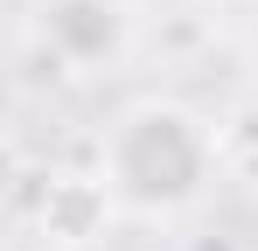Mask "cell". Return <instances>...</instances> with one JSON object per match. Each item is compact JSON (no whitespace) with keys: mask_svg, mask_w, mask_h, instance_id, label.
<instances>
[{"mask_svg":"<svg viewBox=\"0 0 258 251\" xmlns=\"http://www.w3.org/2000/svg\"><path fill=\"white\" fill-rule=\"evenodd\" d=\"M14 181H28V174H21V140L0 133V196H14Z\"/></svg>","mask_w":258,"mask_h":251,"instance_id":"obj_5","label":"cell"},{"mask_svg":"<svg viewBox=\"0 0 258 251\" xmlns=\"http://www.w3.org/2000/svg\"><path fill=\"white\" fill-rule=\"evenodd\" d=\"M98 174L133 216H174L216 181V119L181 98H140L98 133Z\"/></svg>","mask_w":258,"mask_h":251,"instance_id":"obj_1","label":"cell"},{"mask_svg":"<svg viewBox=\"0 0 258 251\" xmlns=\"http://www.w3.org/2000/svg\"><path fill=\"white\" fill-rule=\"evenodd\" d=\"M112 216V189L105 174H49L42 181V203H35V230L56 237V244H84L105 230Z\"/></svg>","mask_w":258,"mask_h":251,"instance_id":"obj_3","label":"cell"},{"mask_svg":"<svg viewBox=\"0 0 258 251\" xmlns=\"http://www.w3.org/2000/svg\"><path fill=\"white\" fill-rule=\"evenodd\" d=\"M28 49L49 63V77H98L133 49L126 0H35Z\"/></svg>","mask_w":258,"mask_h":251,"instance_id":"obj_2","label":"cell"},{"mask_svg":"<svg viewBox=\"0 0 258 251\" xmlns=\"http://www.w3.org/2000/svg\"><path fill=\"white\" fill-rule=\"evenodd\" d=\"M216 174L258 189V98L230 105V112L216 119Z\"/></svg>","mask_w":258,"mask_h":251,"instance_id":"obj_4","label":"cell"}]
</instances>
